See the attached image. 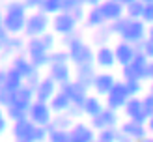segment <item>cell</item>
<instances>
[{"label":"cell","mask_w":153,"mask_h":142,"mask_svg":"<svg viewBox=\"0 0 153 142\" xmlns=\"http://www.w3.org/2000/svg\"><path fill=\"white\" fill-rule=\"evenodd\" d=\"M30 13L26 10L25 2H7L4 7V15H2V28L6 30L10 36H22L26 28Z\"/></svg>","instance_id":"1"},{"label":"cell","mask_w":153,"mask_h":142,"mask_svg":"<svg viewBox=\"0 0 153 142\" xmlns=\"http://www.w3.org/2000/svg\"><path fill=\"white\" fill-rule=\"evenodd\" d=\"M71 64L75 67L79 65H95V49L90 43H86L80 36H75L73 43L67 47Z\"/></svg>","instance_id":"2"},{"label":"cell","mask_w":153,"mask_h":142,"mask_svg":"<svg viewBox=\"0 0 153 142\" xmlns=\"http://www.w3.org/2000/svg\"><path fill=\"white\" fill-rule=\"evenodd\" d=\"M51 26H52V17H49V15H45L41 11H34V13H30V17H28L22 37H25L26 41L43 37L45 34L51 32Z\"/></svg>","instance_id":"3"},{"label":"cell","mask_w":153,"mask_h":142,"mask_svg":"<svg viewBox=\"0 0 153 142\" xmlns=\"http://www.w3.org/2000/svg\"><path fill=\"white\" fill-rule=\"evenodd\" d=\"M25 54L28 56V60L34 64L36 69H43V67H47L49 69V65H51V52L45 49V45L41 43V39L37 37V39H28L26 41V51H25Z\"/></svg>","instance_id":"4"},{"label":"cell","mask_w":153,"mask_h":142,"mask_svg":"<svg viewBox=\"0 0 153 142\" xmlns=\"http://www.w3.org/2000/svg\"><path fill=\"white\" fill-rule=\"evenodd\" d=\"M121 80H149V60L144 54H138L131 65L121 67Z\"/></svg>","instance_id":"5"},{"label":"cell","mask_w":153,"mask_h":142,"mask_svg":"<svg viewBox=\"0 0 153 142\" xmlns=\"http://www.w3.org/2000/svg\"><path fill=\"white\" fill-rule=\"evenodd\" d=\"M148 25L144 21H131L129 19L127 22V26L123 30V34L120 36V41H125L129 45H140L142 41H146L148 39Z\"/></svg>","instance_id":"6"},{"label":"cell","mask_w":153,"mask_h":142,"mask_svg":"<svg viewBox=\"0 0 153 142\" xmlns=\"http://www.w3.org/2000/svg\"><path fill=\"white\" fill-rule=\"evenodd\" d=\"M129 99H131V94H129V90H127V84L123 80H118V84L112 88V92L105 97V105H106V109H110V110H116V112L121 110L123 112Z\"/></svg>","instance_id":"7"},{"label":"cell","mask_w":153,"mask_h":142,"mask_svg":"<svg viewBox=\"0 0 153 142\" xmlns=\"http://www.w3.org/2000/svg\"><path fill=\"white\" fill-rule=\"evenodd\" d=\"M0 43H2V54L4 56H19L26 51V39L22 36H10L4 28H0Z\"/></svg>","instance_id":"8"},{"label":"cell","mask_w":153,"mask_h":142,"mask_svg":"<svg viewBox=\"0 0 153 142\" xmlns=\"http://www.w3.org/2000/svg\"><path fill=\"white\" fill-rule=\"evenodd\" d=\"M28 120L32 123H36L37 127H49L54 120V112L51 110L49 103H39L36 101L28 110Z\"/></svg>","instance_id":"9"},{"label":"cell","mask_w":153,"mask_h":142,"mask_svg":"<svg viewBox=\"0 0 153 142\" xmlns=\"http://www.w3.org/2000/svg\"><path fill=\"white\" fill-rule=\"evenodd\" d=\"M76 26H79V22L75 21L71 13H58L56 17H52L51 32H54L60 37H65V36L76 34Z\"/></svg>","instance_id":"10"},{"label":"cell","mask_w":153,"mask_h":142,"mask_svg":"<svg viewBox=\"0 0 153 142\" xmlns=\"http://www.w3.org/2000/svg\"><path fill=\"white\" fill-rule=\"evenodd\" d=\"M36 103V90H32L30 86H22L21 90L11 94V101L7 107H15V109H21V110H30V107ZM6 107V109H7Z\"/></svg>","instance_id":"11"},{"label":"cell","mask_w":153,"mask_h":142,"mask_svg":"<svg viewBox=\"0 0 153 142\" xmlns=\"http://www.w3.org/2000/svg\"><path fill=\"white\" fill-rule=\"evenodd\" d=\"M90 123H91V127H94L97 133L106 131V129H114V127H120L121 125L120 123V112L110 110V109H105L97 118L90 120Z\"/></svg>","instance_id":"12"},{"label":"cell","mask_w":153,"mask_h":142,"mask_svg":"<svg viewBox=\"0 0 153 142\" xmlns=\"http://www.w3.org/2000/svg\"><path fill=\"white\" fill-rule=\"evenodd\" d=\"M47 75L56 82L60 88L69 84L71 80H75V69L71 67V64H51Z\"/></svg>","instance_id":"13"},{"label":"cell","mask_w":153,"mask_h":142,"mask_svg":"<svg viewBox=\"0 0 153 142\" xmlns=\"http://www.w3.org/2000/svg\"><path fill=\"white\" fill-rule=\"evenodd\" d=\"M69 140L71 142H95L97 140V131L91 127V123L76 122L69 131Z\"/></svg>","instance_id":"14"},{"label":"cell","mask_w":153,"mask_h":142,"mask_svg":"<svg viewBox=\"0 0 153 142\" xmlns=\"http://www.w3.org/2000/svg\"><path fill=\"white\" fill-rule=\"evenodd\" d=\"M116 84H118V79H116L114 73H110V71H99L97 77H95V82H94V92L99 97H106Z\"/></svg>","instance_id":"15"},{"label":"cell","mask_w":153,"mask_h":142,"mask_svg":"<svg viewBox=\"0 0 153 142\" xmlns=\"http://www.w3.org/2000/svg\"><path fill=\"white\" fill-rule=\"evenodd\" d=\"M120 131L127 135L133 142H140L146 137H149V131H148V123H142V122H133V120H125L121 122L120 125Z\"/></svg>","instance_id":"16"},{"label":"cell","mask_w":153,"mask_h":142,"mask_svg":"<svg viewBox=\"0 0 153 142\" xmlns=\"http://www.w3.org/2000/svg\"><path fill=\"white\" fill-rule=\"evenodd\" d=\"M62 92L71 99V103L75 105V107H82L84 103H86V99L90 97V90L88 88H84L80 82H76V80H71L69 84H65L60 88Z\"/></svg>","instance_id":"17"},{"label":"cell","mask_w":153,"mask_h":142,"mask_svg":"<svg viewBox=\"0 0 153 142\" xmlns=\"http://www.w3.org/2000/svg\"><path fill=\"white\" fill-rule=\"evenodd\" d=\"M123 116L125 120H133V122H142V123H148V114L144 110V101L142 97H131L129 103L125 105L123 109Z\"/></svg>","instance_id":"18"},{"label":"cell","mask_w":153,"mask_h":142,"mask_svg":"<svg viewBox=\"0 0 153 142\" xmlns=\"http://www.w3.org/2000/svg\"><path fill=\"white\" fill-rule=\"evenodd\" d=\"M0 84H2L4 90H7V92H17V90H21L22 86L26 84V80L21 77V75L13 69V67H4L2 73H0Z\"/></svg>","instance_id":"19"},{"label":"cell","mask_w":153,"mask_h":142,"mask_svg":"<svg viewBox=\"0 0 153 142\" xmlns=\"http://www.w3.org/2000/svg\"><path fill=\"white\" fill-rule=\"evenodd\" d=\"M101 11L105 15L106 22H116L125 17V2L123 0H105L101 4Z\"/></svg>","instance_id":"20"},{"label":"cell","mask_w":153,"mask_h":142,"mask_svg":"<svg viewBox=\"0 0 153 142\" xmlns=\"http://www.w3.org/2000/svg\"><path fill=\"white\" fill-rule=\"evenodd\" d=\"M36 131H37V125L32 123L28 118L11 125V137H13V140H28V142H34L36 140Z\"/></svg>","instance_id":"21"},{"label":"cell","mask_w":153,"mask_h":142,"mask_svg":"<svg viewBox=\"0 0 153 142\" xmlns=\"http://www.w3.org/2000/svg\"><path fill=\"white\" fill-rule=\"evenodd\" d=\"M58 92H60V86L49 77V75H45L43 80L39 82V86L36 88V101H39V103H51L52 97H54Z\"/></svg>","instance_id":"22"},{"label":"cell","mask_w":153,"mask_h":142,"mask_svg":"<svg viewBox=\"0 0 153 142\" xmlns=\"http://www.w3.org/2000/svg\"><path fill=\"white\" fill-rule=\"evenodd\" d=\"M114 52H116V62L120 67H127L133 64V60L138 56V51H136L134 45H129L125 41H118L116 47H114Z\"/></svg>","instance_id":"23"},{"label":"cell","mask_w":153,"mask_h":142,"mask_svg":"<svg viewBox=\"0 0 153 142\" xmlns=\"http://www.w3.org/2000/svg\"><path fill=\"white\" fill-rule=\"evenodd\" d=\"M116 52L114 47H99L95 49V67H99L101 71H110L112 67H116Z\"/></svg>","instance_id":"24"},{"label":"cell","mask_w":153,"mask_h":142,"mask_svg":"<svg viewBox=\"0 0 153 142\" xmlns=\"http://www.w3.org/2000/svg\"><path fill=\"white\" fill-rule=\"evenodd\" d=\"M10 67H13V69L17 71V73H19V75H21V77L25 79V80H30V79L34 77V75L39 73V69H36L34 64L28 60V56H26V54H19V56L11 58Z\"/></svg>","instance_id":"25"},{"label":"cell","mask_w":153,"mask_h":142,"mask_svg":"<svg viewBox=\"0 0 153 142\" xmlns=\"http://www.w3.org/2000/svg\"><path fill=\"white\" fill-rule=\"evenodd\" d=\"M97 73L99 71L95 65H79V67H75V80L80 82L84 88L94 90V82H95Z\"/></svg>","instance_id":"26"},{"label":"cell","mask_w":153,"mask_h":142,"mask_svg":"<svg viewBox=\"0 0 153 142\" xmlns=\"http://www.w3.org/2000/svg\"><path fill=\"white\" fill-rule=\"evenodd\" d=\"M106 109V105H105V101L101 99L99 95H91L90 94V97L86 99V103L82 105V110H84V116H88L90 120H94V118H97L101 112Z\"/></svg>","instance_id":"27"},{"label":"cell","mask_w":153,"mask_h":142,"mask_svg":"<svg viewBox=\"0 0 153 142\" xmlns=\"http://www.w3.org/2000/svg\"><path fill=\"white\" fill-rule=\"evenodd\" d=\"M108 22H106V19H105V15H103V11H101V6L99 7H88V15H86V21H84V26L86 28H91L95 32V30H99V28H103V26H106Z\"/></svg>","instance_id":"28"},{"label":"cell","mask_w":153,"mask_h":142,"mask_svg":"<svg viewBox=\"0 0 153 142\" xmlns=\"http://www.w3.org/2000/svg\"><path fill=\"white\" fill-rule=\"evenodd\" d=\"M49 105H51V110L54 112V116H58V114H67V112H69V109L73 107L71 99L62 92V90H60L54 97H52V101H51Z\"/></svg>","instance_id":"29"},{"label":"cell","mask_w":153,"mask_h":142,"mask_svg":"<svg viewBox=\"0 0 153 142\" xmlns=\"http://www.w3.org/2000/svg\"><path fill=\"white\" fill-rule=\"evenodd\" d=\"M125 2V17L131 21H142L144 15V0H123Z\"/></svg>","instance_id":"30"},{"label":"cell","mask_w":153,"mask_h":142,"mask_svg":"<svg viewBox=\"0 0 153 142\" xmlns=\"http://www.w3.org/2000/svg\"><path fill=\"white\" fill-rule=\"evenodd\" d=\"M75 123H76V122H75L69 114H58V116H54L52 123L47 127V129H49V133L56 131V129H60V131H71V127H73Z\"/></svg>","instance_id":"31"},{"label":"cell","mask_w":153,"mask_h":142,"mask_svg":"<svg viewBox=\"0 0 153 142\" xmlns=\"http://www.w3.org/2000/svg\"><path fill=\"white\" fill-rule=\"evenodd\" d=\"M39 11L49 17H56L58 13H62V0H41Z\"/></svg>","instance_id":"32"},{"label":"cell","mask_w":153,"mask_h":142,"mask_svg":"<svg viewBox=\"0 0 153 142\" xmlns=\"http://www.w3.org/2000/svg\"><path fill=\"white\" fill-rule=\"evenodd\" d=\"M110 36H112V32H110L108 25H106V26H103V28L95 30V32H94V37H91V41L97 45V49H99V47H108Z\"/></svg>","instance_id":"33"},{"label":"cell","mask_w":153,"mask_h":142,"mask_svg":"<svg viewBox=\"0 0 153 142\" xmlns=\"http://www.w3.org/2000/svg\"><path fill=\"white\" fill-rule=\"evenodd\" d=\"M4 114L10 118L11 123L22 122V120L28 118V112H26V110H21V109H15V107H7V109H4Z\"/></svg>","instance_id":"34"},{"label":"cell","mask_w":153,"mask_h":142,"mask_svg":"<svg viewBox=\"0 0 153 142\" xmlns=\"http://www.w3.org/2000/svg\"><path fill=\"white\" fill-rule=\"evenodd\" d=\"M51 64H71L67 49H56L51 52Z\"/></svg>","instance_id":"35"},{"label":"cell","mask_w":153,"mask_h":142,"mask_svg":"<svg viewBox=\"0 0 153 142\" xmlns=\"http://www.w3.org/2000/svg\"><path fill=\"white\" fill-rule=\"evenodd\" d=\"M118 138H120V127L97 133V140H101V142H118Z\"/></svg>","instance_id":"36"},{"label":"cell","mask_w":153,"mask_h":142,"mask_svg":"<svg viewBox=\"0 0 153 142\" xmlns=\"http://www.w3.org/2000/svg\"><path fill=\"white\" fill-rule=\"evenodd\" d=\"M125 84H127V90H129V94H131V97H140V94L144 92V82L142 80H127Z\"/></svg>","instance_id":"37"},{"label":"cell","mask_w":153,"mask_h":142,"mask_svg":"<svg viewBox=\"0 0 153 142\" xmlns=\"http://www.w3.org/2000/svg\"><path fill=\"white\" fill-rule=\"evenodd\" d=\"M136 51H138V54H144L149 62H153V43L151 41H142L140 45H136Z\"/></svg>","instance_id":"38"},{"label":"cell","mask_w":153,"mask_h":142,"mask_svg":"<svg viewBox=\"0 0 153 142\" xmlns=\"http://www.w3.org/2000/svg\"><path fill=\"white\" fill-rule=\"evenodd\" d=\"M127 22H129V19H127V17L120 19V21H116V22H110L108 28H110L112 36H118V37H120L121 34H123V30H125V26H127Z\"/></svg>","instance_id":"39"},{"label":"cell","mask_w":153,"mask_h":142,"mask_svg":"<svg viewBox=\"0 0 153 142\" xmlns=\"http://www.w3.org/2000/svg\"><path fill=\"white\" fill-rule=\"evenodd\" d=\"M144 15H142V21L146 22L148 26H153V0H144Z\"/></svg>","instance_id":"40"},{"label":"cell","mask_w":153,"mask_h":142,"mask_svg":"<svg viewBox=\"0 0 153 142\" xmlns=\"http://www.w3.org/2000/svg\"><path fill=\"white\" fill-rule=\"evenodd\" d=\"M39 39H41V43L45 45V49H47L49 52L56 51V34H54V32H49V34H45L43 37H39Z\"/></svg>","instance_id":"41"},{"label":"cell","mask_w":153,"mask_h":142,"mask_svg":"<svg viewBox=\"0 0 153 142\" xmlns=\"http://www.w3.org/2000/svg\"><path fill=\"white\" fill-rule=\"evenodd\" d=\"M142 101H144V110H146L148 118H153V94H146L142 95Z\"/></svg>","instance_id":"42"},{"label":"cell","mask_w":153,"mask_h":142,"mask_svg":"<svg viewBox=\"0 0 153 142\" xmlns=\"http://www.w3.org/2000/svg\"><path fill=\"white\" fill-rule=\"evenodd\" d=\"M79 6V0H62V13H73Z\"/></svg>","instance_id":"43"},{"label":"cell","mask_w":153,"mask_h":142,"mask_svg":"<svg viewBox=\"0 0 153 142\" xmlns=\"http://www.w3.org/2000/svg\"><path fill=\"white\" fill-rule=\"evenodd\" d=\"M67 114H69V116L75 120V122H80L79 118H82V116H84V110H82V107H75V105H73V107L69 109V112H67Z\"/></svg>","instance_id":"44"},{"label":"cell","mask_w":153,"mask_h":142,"mask_svg":"<svg viewBox=\"0 0 153 142\" xmlns=\"http://www.w3.org/2000/svg\"><path fill=\"white\" fill-rule=\"evenodd\" d=\"M25 6L28 11H39V6H41V0H25Z\"/></svg>","instance_id":"45"},{"label":"cell","mask_w":153,"mask_h":142,"mask_svg":"<svg viewBox=\"0 0 153 142\" xmlns=\"http://www.w3.org/2000/svg\"><path fill=\"white\" fill-rule=\"evenodd\" d=\"M10 118H7L6 114H2V116H0V131H7V129H10ZM13 125V123H11Z\"/></svg>","instance_id":"46"},{"label":"cell","mask_w":153,"mask_h":142,"mask_svg":"<svg viewBox=\"0 0 153 142\" xmlns=\"http://www.w3.org/2000/svg\"><path fill=\"white\" fill-rule=\"evenodd\" d=\"M148 131H149V135H153V118L148 120Z\"/></svg>","instance_id":"47"},{"label":"cell","mask_w":153,"mask_h":142,"mask_svg":"<svg viewBox=\"0 0 153 142\" xmlns=\"http://www.w3.org/2000/svg\"><path fill=\"white\" fill-rule=\"evenodd\" d=\"M148 41H151V43H153V26H149V28H148Z\"/></svg>","instance_id":"48"},{"label":"cell","mask_w":153,"mask_h":142,"mask_svg":"<svg viewBox=\"0 0 153 142\" xmlns=\"http://www.w3.org/2000/svg\"><path fill=\"white\" fill-rule=\"evenodd\" d=\"M149 80L153 82V62H149Z\"/></svg>","instance_id":"49"},{"label":"cell","mask_w":153,"mask_h":142,"mask_svg":"<svg viewBox=\"0 0 153 142\" xmlns=\"http://www.w3.org/2000/svg\"><path fill=\"white\" fill-rule=\"evenodd\" d=\"M140 142H153V135H149V137H146V138L140 140Z\"/></svg>","instance_id":"50"},{"label":"cell","mask_w":153,"mask_h":142,"mask_svg":"<svg viewBox=\"0 0 153 142\" xmlns=\"http://www.w3.org/2000/svg\"><path fill=\"white\" fill-rule=\"evenodd\" d=\"M149 94H153V82L149 84Z\"/></svg>","instance_id":"51"},{"label":"cell","mask_w":153,"mask_h":142,"mask_svg":"<svg viewBox=\"0 0 153 142\" xmlns=\"http://www.w3.org/2000/svg\"><path fill=\"white\" fill-rule=\"evenodd\" d=\"M95 142H101V140H95Z\"/></svg>","instance_id":"52"}]
</instances>
